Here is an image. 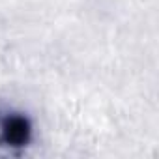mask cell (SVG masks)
Here are the masks:
<instances>
[{"label": "cell", "instance_id": "cell-1", "mask_svg": "<svg viewBox=\"0 0 159 159\" xmlns=\"http://www.w3.org/2000/svg\"><path fill=\"white\" fill-rule=\"evenodd\" d=\"M26 139V125L23 120H13L8 127V140L11 142H23Z\"/></svg>", "mask_w": 159, "mask_h": 159}]
</instances>
